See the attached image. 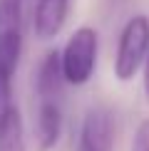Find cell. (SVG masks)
<instances>
[{"instance_id":"obj_3","label":"cell","mask_w":149,"mask_h":151,"mask_svg":"<svg viewBox=\"0 0 149 151\" xmlns=\"http://www.w3.org/2000/svg\"><path fill=\"white\" fill-rule=\"evenodd\" d=\"M22 55V0H0V77L12 79Z\"/></svg>"},{"instance_id":"obj_5","label":"cell","mask_w":149,"mask_h":151,"mask_svg":"<svg viewBox=\"0 0 149 151\" xmlns=\"http://www.w3.org/2000/svg\"><path fill=\"white\" fill-rule=\"evenodd\" d=\"M72 0H37L33 12V27L40 40H52L62 32L70 15Z\"/></svg>"},{"instance_id":"obj_7","label":"cell","mask_w":149,"mask_h":151,"mask_svg":"<svg viewBox=\"0 0 149 151\" xmlns=\"http://www.w3.org/2000/svg\"><path fill=\"white\" fill-rule=\"evenodd\" d=\"M65 74H62V60L60 50H50L37 65L35 72V92L37 99H62V87H65Z\"/></svg>"},{"instance_id":"obj_6","label":"cell","mask_w":149,"mask_h":151,"mask_svg":"<svg viewBox=\"0 0 149 151\" xmlns=\"http://www.w3.org/2000/svg\"><path fill=\"white\" fill-rule=\"evenodd\" d=\"M62 99H40L35 119V139L40 151L55 149L62 134Z\"/></svg>"},{"instance_id":"obj_10","label":"cell","mask_w":149,"mask_h":151,"mask_svg":"<svg viewBox=\"0 0 149 151\" xmlns=\"http://www.w3.org/2000/svg\"><path fill=\"white\" fill-rule=\"evenodd\" d=\"M144 79H142V89H144V97H147V102H149V57H147V62H144Z\"/></svg>"},{"instance_id":"obj_1","label":"cell","mask_w":149,"mask_h":151,"mask_svg":"<svg viewBox=\"0 0 149 151\" xmlns=\"http://www.w3.org/2000/svg\"><path fill=\"white\" fill-rule=\"evenodd\" d=\"M99 57V35L90 25H80L74 32L67 37L65 47L60 52L62 60V74L70 87H85L95 77Z\"/></svg>"},{"instance_id":"obj_9","label":"cell","mask_w":149,"mask_h":151,"mask_svg":"<svg viewBox=\"0 0 149 151\" xmlns=\"http://www.w3.org/2000/svg\"><path fill=\"white\" fill-rule=\"evenodd\" d=\"M132 151H149V119H142L139 127L134 131Z\"/></svg>"},{"instance_id":"obj_4","label":"cell","mask_w":149,"mask_h":151,"mask_svg":"<svg viewBox=\"0 0 149 151\" xmlns=\"http://www.w3.org/2000/svg\"><path fill=\"white\" fill-rule=\"evenodd\" d=\"M114 149V114L109 106H92L80 127L77 151H112Z\"/></svg>"},{"instance_id":"obj_2","label":"cell","mask_w":149,"mask_h":151,"mask_svg":"<svg viewBox=\"0 0 149 151\" xmlns=\"http://www.w3.org/2000/svg\"><path fill=\"white\" fill-rule=\"evenodd\" d=\"M149 57V17L147 15H132L119 30L114 52V77L119 82L134 79V74L144 67Z\"/></svg>"},{"instance_id":"obj_8","label":"cell","mask_w":149,"mask_h":151,"mask_svg":"<svg viewBox=\"0 0 149 151\" xmlns=\"http://www.w3.org/2000/svg\"><path fill=\"white\" fill-rule=\"evenodd\" d=\"M0 151H27L25 124H22V116L17 111V106H12L10 114L0 124Z\"/></svg>"}]
</instances>
